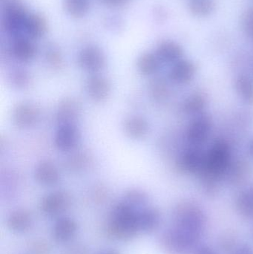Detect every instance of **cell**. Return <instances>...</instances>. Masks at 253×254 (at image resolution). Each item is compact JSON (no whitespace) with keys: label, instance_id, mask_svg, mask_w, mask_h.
Returning a JSON list of instances; mask_svg holds the SVG:
<instances>
[{"label":"cell","instance_id":"74e56055","mask_svg":"<svg viewBox=\"0 0 253 254\" xmlns=\"http://www.w3.org/2000/svg\"><path fill=\"white\" fill-rule=\"evenodd\" d=\"M102 3L111 7H120L129 2L130 0H101Z\"/></svg>","mask_w":253,"mask_h":254},{"label":"cell","instance_id":"f1b7e54d","mask_svg":"<svg viewBox=\"0 0 253 254\" xmlns=\"http://www.w3.org/2000/svg\"><path fill=\"white\" fill-rule=\"evenodd\" d=\"M123 201L137 209L144 207L147 204L148 195L141 190L132 188L125 192Z\"/></svg>","mask_w":253,"mask_h":254},{"label":"cell","instance_id":"f546056e","mask_svg":"<svg viewBox=\"0 0 253 254\" xmlns=\"http://www.w3.org/2000/svg\"><path fill=\"white\" fill-rule=\"evenodd\" d=\"M91 158L86 152L74 154L67 161V167L71 172H80L86 170L91 163Z\"/></svg>","mask_w":253,"mask_h":254},{"label":"cell","instance_id":"ab89813d","mask_svg":"<svg viewBox=\"0 0 253 254\" xmlns=\"http://www.w3.org/2000/svg\"><path fill=\"white\" fill-rule=\"evenodd\" d=\"M196 254H217V253L213 249L208 246H202L198 249Z\"/></svg>","mask_w":253,"mask_h":254},{"label":"cell","instance_id":"e575fe53","mask_svg":"<svg viewBox=\"0 0 253 254\" xmlns=\"http://www.w3.org/2000/svg\"><path fill=\"white\" fill-rule=\"evenodd\" d=\"M46 59L53 66H60L62 63V55L56 49H51L46 52Z\"/></svg>","mask_w":253,"mask_h":254},{"label":"cell","instance_id":"277c9868","mask_svg":"<svg viewBox=\"0 0 253 254\" xmlns=\"http://www.w3.org/2000/svg\"><path fill=\"white\" fill-rule=\"evenodd\" d=\"M29 13L26 9L17 2L7 4L3 13L2 25L9 35L19 37L25 31V22Z\"/></svg>","mask_w":253,"mask_h":254},{"label":"cell","instance_id":"8fae6325","mask_svg":"<svg viewBox=\"0 0 253 254\" xmlns=\"http://www.w3.org/2000/svg\"><path fill=\"white\" fill-rule=\"evenodd\" d=\"M85 91L92 101L103 102L111 93V83L108 79L100 74H91L85 82Z\"/></svg>","mask_w":253,"mask_h":254},{"label":"cell","instance_id":"7402d4cb","mask_svg":"<svg viewBox=\"0 0 253 254\" xmlns=\"http://www.w3.org/2000/svg\"><path fill=\"white\" fill-rule=\"evenodd\" d=\"M160 222V213L157 209L149 207L139 211L138 224L141 232H153L158 228Z\"/></svg>","mask_w":253,"mask_h":254},{"label":"cell","instance_id":"7c38bea8","mask_svg":"<svg viewBox=\"0 0 253 254\" xmlns=\"http://www.w3.org/2000/svg\"><path fill=\"white\" fill-rule=\"evenodd\" d=\"M83 112V107L78 100L65 98L58 104L56 122L58 126L63 125H77Z\"/></svg>","mask_w":253,"mask_h":254},{"label":"cell","instance_id":"1f68e13d","mask_svg":"<svg viewBox=\"0 0 253 254\" xmlns=\"http://www.w3.org/2000/svg\"><path fill=\"white\" fill-rule=\"evenodd\" d=\"M242 27L245 34L253 40V7L244 13L242 18Z\"/></svg>","mask_w":253,"mask_h":254},{"label":"cell","instance_id":"60d3db41","mask_svg":"<svg viewBox=\"0 0 253 254\" xmlns=\"http://www.w3.org/2000/svg\"><path fill=\"white\" fill-rule=\"evenodd\" d=\"M101 254H121L118 251L114 250V249H111V250L105 251Z\"/></svg>","mask_w":253,"mask_h":254},{"label":"cell","instance_id":"6da1fadb","mask_svg":"<svg viewBox=\"0 0 253 254\" xmlns=\"http://www.w3.org/2000/svg\"><path fill=\"white\" fill-rule=\"evenodd\" d=\"M176 225L174 234L183 250L189 252L197 243L204 226L205 217L202 209L192 201L180 203L175 210Z\"/></svg>","mask_w":253,"mask_h":254},{"label":"cell","instance_id":"ffe728a7","mask_svg":"<svg viewBox=\"0 0 253 254\" xmlns=\"http://www.w3.org/2000/svg\"><path fill=\"white\" fill-rule=\"evenodd\" d=\"M155 54L162 63H175L181 60L183 49L175 42L165 40L159 43L156 49Z\"/></svg>","mask_w":253,"mask_h":254},{"label":"cell","instance_id":"52a82bcc","mask_svg":"<svg viewBox=\"0 0 253 254\" xmlns=\"http://www.w3.org/2000/svg\"><path fill=\"white\" fill-rule=\"evenodd\" d=\"M212 127L209 115L199 114L190 122L186 129L185 137L191 146H200L206 141Z\"/></svg>","mask_w":253,"mask_h":254},{"label":"cell","instance_id":"5b68a950","mask_svg":"<svg viewBox=\"0 0 253 254\" xmlns=\"http://www.w3.org/2000/svg\"><path fill=\"white\" fill-rule=\"evenodd\" d=\"M77 64L81 69L89 74H99L106 66V58L101 48L90 45L79 52Z\"/></svg>","mask_w":253,"mask_h":254},{"label":"cell","instance_id":"3957f363","mask_svg":"<svg viewBox=\"0 0 253 254\" xmlns=\"http://www.w3.org/2000/svg\"><path fill=\"white\" fill-rule=\"evenodd\" d=\"M231 161L230 145L225 140L218 139L206 152L205 164L202 170L223 180L224 173Z\"/></svg>","mask_w":253,"mask_h":254},{"label":"cell","instance_id":"4316f807","mask_svg":"<svg viewBox=\"0 0 253 254\" xmlns=\"http://www.w3.org/2000/svg\"><path fill=\"white\" fill-rule=\"evenodd\" d=\"M63 7L71 17H83L90 9V0H64Z\"/></svg>","mask_w":253,"mask_h":254},{"label":"cell","instance_id":"44dd1931","mask_svg":"<svg viewBox=\"0 0 253 254\" xmlns=\"http://www.w3.org/2000/svg\"><path fill=\"white\" fill-rule=\"evenodd\" d=\"M78 226L73 219L63 217L55 223L53 229V236L55 240L59 243L69 241L77 234Z\"/></svg>","mask_w":253,"mask_h":254},{"label":"cell","instance_id":"8992f818","mask_svg":"<svg viewBox=\"0 0 253 254\" xmlns=\"http://www.w3.org/2000/svg\"><path fill=\"white\" fill-rule=\"evenodd\" d=\"M41 118V110L38 106L29 101H22L13 107L12 122L17 128L28 129L35 127Z\"/></svg>","mask_w":253,"mask_h":254},{"label":"cell","instance_id":"b9f144b4","mask_svg":"<svg viewBox=\"0 0 253 254\" xmlns=\"http://www.w3.org/2000/svg\"><path fill=\"white\" fill-rule=\"evenodd\" d=\"M250 152H251V155L253 156V139L251 140V143H250Z\"/></svg>","mask_w":253,"mask_h":254},{"label":"cell","instance_id":"8d00e7d4","mask_svg":"<svg viewBox=\"0 0 253 254\" xmlns=\"http://www.w3.org/2000/svg\"><path fill=\"white\" fill-rule=\"evenodd\" d=\"M234 240L231 238L230 235L227 236L221 243L222 249H224V250L227 251V252H230V251L233 250V247H234Z\"/></svg>","mask_w":253,"mask_h":254},{"label":"cell","instance_id":"4fadbf2b","mask_svg":"<svg viewBox=\"0 0 253 254\" xmlns=\"http://www.w3.org/2000/svg\"><path fill=\"white\" fill-rule=\"evenodd\" d=\"M252 173L249 161L244 158L232 160L224 173L223 180L230 186L238 187L248 182Z\"/></svg>","mask_w":253,"mask_h":254},{"label":"cell","instance_id":"836d02e7","mask_svg":"<svg viewBox=\"0 0 253 254\" xmlns=\"http://www.w3.org/2000/svg\"><path fill=\"white\" fill-rule=\"evenodd\" d=\"M12 83L17 88H24L27 86L29 82L28 73L23 70H16L12 74Z\"/></svg>","mask_w":253,"mask_h":254},{"label":"cell","instance_id":"ba28073f","mask_svg":"<svg viewBox=\"0 0 253 254\" xmlns=\"http://www.w3.org/2000/svg\"><path fill=\"white\" fill-rule=\"evenodd\" d=\"M206 152L200 146H191L181 153L176 161L178 171L199 175L205 164Z\"/></svg>","mask_w":253,"mask_h":254},{"label":"cell","instance_id":"e0dca14e","mask_svg":"<svg viewBox=\"0 0 253 254\" xmlns=\"http://www.w3.org/2000/svg\"><path fill=\"white\" fill-rule=\"evenodd\" d=\"M196 71L197 68L194 63L181 59L174 64L169 71V78L177 84H185L194 78Z\"/></svg>","mask_w":253,"mask_h":254},{"label":"cell","instance_id":"d6986e66","mask_svg":"<svg viewBox=\"0 0 253 254\" xmlns=\"http://www.w3.org/2000/svg\"><path fill=\"white\" fill-rule=\"evenodd\" d=\"M48 31L47 20L43 15L38 13L28 14L25 25V33L31 40L40 39L46 34Z\"/></svg>","mask_w":253,"mask_h":254},{"label":"cell","instance_id":"83f0119b","mask_svg":"<svg viewBox=\"0 0 253 254\" xmlns=\"http://www.w3.org/2000/svg\"><path fill=\"white\" fill-rule=\"evenodd\" d=\"M188 7L194 16L205 17L214 11L215 3L214 0H190Z\"/></svg>","mask_w":253,"mask_h":254},{"label":"cell","instance_id":"2e32d148","mask_svg":"<svg viewBox=\"0 0 253 254\" xmlns=\"http://www.w3.org/2000/svg\"><path fill=\"white\" fill-rule=\"evenodd\" d=\"M123 131L129 138L141 140L148 135L150 124L141 116H131L125 119L123 124Z\"/></svg>","mask_w":253,"mask_h":254},{"label":"cell","instance_id":"cb8c5ba5","mask_svg":"<svg viewBox=\"0 0 253 254\" xmlns=\"http://www.w3.org/2000/svg\"><path fill=\"white\" fill-rule=\"evenodd\" d=\"M207 100L202 92H196L189 95L182 104V110L187 115L202 114L206 107Z\"/></svg>","mask_w":253,"mask_h":254},{"label":"cell","instance_id":"7a4b0ae2","mask_svg":"<svg viewBox=\"0 0 253 254\" xmlns=\"http://www.w3.org/2000/svg\"><path fill=\"white\" fill-rule=\"evenodd\" d=\"M139 211L125 201L119 202L113 209L109 221L105 225V234L118 241L132 240L140 232Z\"/></svg>","mask_w":253,"mask_h":254},{"label":"cell","instance_id":"603a6c76","mask_svg":"<svg viewBox=\"0 0 253 254\" xmlns=\"http://www.w3.org/2000/svg\"><path fill=\"white\" fill-rule=\"evenodd\" d=\"M162 64L155 52H146L138 58L137 68L142 75L152 76L159 71Z\"/></svg>","mask_w":253,"mask_h":254},{"label":"cell","instance_id":"ac0fdd59","mask_svg":"<svg viewBox=\"0 0 253 254\" xmlns=\"http://www.w3.org/2000/svg\"><path fill=\"white\" fill-rule=\"evenodd\" d=\"M32 214L25 209L14 210L9 215L7 219L9 229L17 234L26 232L32 226Z\"/></svg>","mask_w":253,"mask_h":254},{"label":"cell","instance_id":"484cf974","mask_svg":"<svg viewBox=\"0 0 253 254\" xmlns=\"http://www.w3.org/2000/svg\"><path fill=\"white\" fill-rule=\"evenodd\" d=\"M236 207L242 216L253 219V187L239 194L236 199Z\"/></svg>","mask_w":253,"mask_h":254},{"label":"cell","instance_id":"30bf717a","mask_svg":"<svg viewBox=\"0 0 253 254\" xmlns=\"http://www.w3.org/2000/svg\"><path fill=\"white\" fill-rule=\"evenodd\" d=\"M80 140L81 132L77 125H59L53 139L56 149L63 152L75 150L80 144Z\"/></svg>","mask_w":253,"mask_h":254},{"label":"cell","instance_id":"5bb4252c","mask_svg":"<svg viewBox=\"0 0 253 254\" xmlns=\"http://www.w3.org/2000/svg\"><path fill=\"white\" fill-rule=\"evenodd\" d=\"M34 180L44 187L56 185L60 180V172L54 162L50 160H42L34 170Z\"/></svg>","mask_w":253,"mask_h":254},{"label":"cell","instance_id":"9c48e42d","mask_svg":"<svg viewBox=\"0 0 253 254\" xmlns=\"http://www.w3.org/2000/svg\"><path fill=\"white\" fill-rule=\"evenodd\" d=\"M71 194L65 190H56L45 195L40 201V210L49 216H55L66 211L71 205Z\"/></svg>","mask_w":253,"mask_h":254},{"label":"cell","instance_id":"d6a6232c","mask_svg":"<svg viewBox=\"0 0 253 254\" xmlns=\"http://www.w3.org/2000/svg\"><path fill=\"white\" fill-rule=\"evenodd\" d=\"M29 250L32 254H50L51 247L45 240H35L30 243Z\"/></svg>","mask_w":253,"mask_h":254},{"label":"cell","instance_id":"d590c367","mask_svg":"<svg viewBox=\"0 0 253 254\" xmlns=\"http://www.w3.org/2000/svg\"><path fill=\"white\" fill-rule=\"evenodd\" d=\"M65 254H88V250L83 245H73L67 249Z\"/></svg>","mask_w":253,"mask_h":254},{"label":"cell","instance_id":"d4e9b609","mask_svg":"<svg viewBox=\"0 0 253 254\" xmlns=\"http://www.w3.org/2000/svg\"><path fill=\"white\" fill-rule=\"evenodd\" d=\"M235 89L241 98L248 104H253V79L240 74L235 80Z\"/></svg>","mask_w":253,"mask_h":254},{"label":"cell","instance_id":"4dcf8cb0","mask_svg":"<svg viewBox=\"0 0 253 254\" xmlns=\"http://www.w3.org/2000/svg\"><path fill=\"white\" fill-rule=\"evenodd\" d=\"M150 94L153 99L157 102L164 101L169 96L167 83L163 79H156L150 85Z\"/></svg>","mask_w":253,"mask_h":254},{"label":"cell","instance_id":"9a60e30c","mask_svg":"<svg viewBox=\"0 0 253 254\" xmlns=\"http://www.w3.org/2000/svg\"><path fill=\"white\" fill-rule=\"evenodd\" d=\"M10 52L16 61L22 63H28L32 61L37 53L36 45L29 37L19 36L13 38Z\"/></svg>","mask_w":253,"mask_h":254},{"label":"cell","instance_id":"f35d334b","mask_svg":"<svg viewBox=\"0 0 253 254\" xmlns=\"http://www.w3.org/2000/svg\"><path fill=\"white\" fill-rule=\"evenodd\" d=\"M234 254H253V252L249 246H242L235 250Z\"/></svg>","mask_w":253,"mask_h":254}]
</instances>
